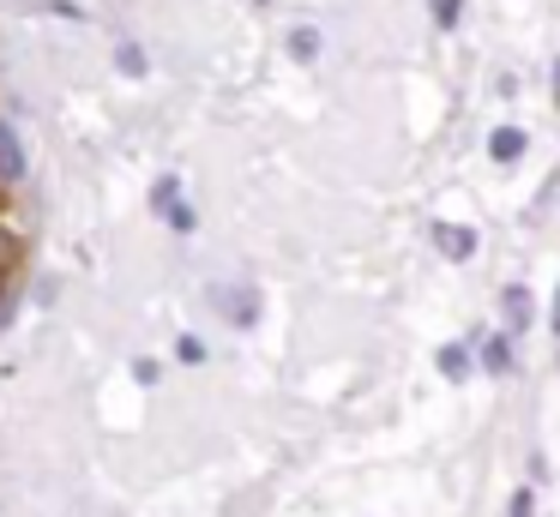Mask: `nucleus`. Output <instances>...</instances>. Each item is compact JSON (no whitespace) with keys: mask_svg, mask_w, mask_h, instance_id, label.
<instances>
[{"mask_svg":"<svg viewBox=\"0 0 560 517\" xmlns=\"http://www.w3.org/2000/svg\"><path fill=\"white\" fill-rule=\"evenodd\" d=\"M524 144H530V139H524V127H512V120H506V127L488 132V156H494V163H518Z\"/></svg>","mask_w":560,"mask_h":517,"instance_id":"1","label":"nucleus"},{"mask_svg":"<svg viewBox=\"0 0 560 517\" xmlns=\"http://www.w3.org/2000/svg\"><path fill=\"white\" fill-rule=\"evenodd\" d=\"M13 180H25V151H19L13 127L0 120V187H13Z\"/></svg>","mask_w":560,"mask_h":517,"instance_id":"2","label":"nucleus"},{"mask_svg":"<svg viewBox=\"0 0 560 517\" xmlns=\"http://www.w3.org/2000/svg\"><path fill=\"white\" fill-rule=\"evenodd\" d=\"M440 247H446L452 259H470V252H476V235H470V228H458V223H440Z\"/></svg>","mask_w":560,"mask_h":517,"instance_id":"3","label":"nucleus"},{"mask_svg":"<svg viewBox=\"0 0 560 517\" xmlns=\"http://www.w3.org/2000/svg\"><path fill=\"white\" fill-rule=\"evenodd\" d=\"M482 367L488 373H512V343H506V337H488V343H482Z\"/></svg>","mask_w":560,"mask_h":517,"instance_id":"4","label":"nucleus"},{"mask_svg":"<svg viewBox=\"0 0 560 517\" xmlns=\"http://www.w3.org/2000/svg\"><path fill=\"white\" fill-rule=\"evenodd\" d=\"M506 325H512V331H518V325H530V289H518V283L506 289Z\"/></svg>","mask_w":560,"mask_h":517,"instance_id":"5","label":"nucleus"},{"mask_svg":"<svg viewBox=\"0 0 560 517\" xmlns=\"http://www.w3.org/2000/svg\"><path fill=\"white\" fill-rule=\"evenodd\" d=\"M440 373H446V379H464V373H470V349L446 343V349H440Z\"/></svg>","mask_w":560,"mask_h":517,"instance_id":"6","label":"nucleus"},{"mask_svg":"<svg viewBox=\"0 0 560 517\" xmlns=\"http://www.w3.org/2000/svg\"><path fill=\"white\" fill-rule=\"evenodd\" d=\"M175 355H182L187 367H199V361H206V343H199V337H182V343H175Z\"/></svg>","mask_w":560,"mask_h":517,"instance_id":"7","label":"nucleus"},{"mask_svg":"<svg viewBox=\"0 0 560 517\" xmlns=\"http://www.w3.org/2000/svg\"><path fill=\"white\" fill-rule=\"evenodd\" d=\"M530 512H536V493L518 487V493H512V512H506V517H530Z\"/></svg>","mask_w":560,"mask_h":517,"instance_id":"8","label":"nucleus"},{"mask_svg":"<svg viewBox=\"0 0 560 517\" xmlns=\"http://www.w3.org/2000/svg\"><path fill=\"white\" fill-rule=\"evenodd\" d=\"M434 19L440 24H458V0H434Z\"/></svg>","mask_w":560,"mask_h":517,"instance_id":"9","label":"nucleus"},{"mask_svg":"<svg viewBox=\"0 0 560 517\" xmlns=\"http://www.w3.org/2000/svg\"><path fill=\"white\" fill-rule=\"evenodd\" d=\"M290 48H295V55H314V48H319V36H314V31H295V43H290Z\"/></svg>","mask_w":560,"mask_h":517,"instance_id":"10","label":"nucleus"},{"mask_svg":"<svg viewBox=\"0 0 560 517\" xmlns=\"http://www.w3.org/2000/svg\"><path fill=\"white\" fill-rule=\"evenodd\" d=\"M13 252H19V240H13V228H7V223H0V265H7V259H13Z\"/></svg>","mask_w":560,"mask_h":517,"instance_id":"11","label":"nucleus"},{"mask_svg":"<svg viewBox=\"0 0 560 517\" xmlns=\"http://www.w3.org/2000/svg\"><path fill=\"white\" fill-rule=\"evenodd\" d=\"M555 103H560V60H555Z\"/></svg>","mask_w":560,"mask_h":517,"instance_id":"12","label":"nucleus"},{"mask_svg":"<svg viewBox=\"0 0 560 517\" xmlns=\"http://www.w3.org/2000/svg\"><path fill=\"white\" fill-rule=\"evenodd\" d=\"M555 331H560V301H555Z\"/></svg>","mask_w":560,"mask_h":517,"instance_id":"13","label":"nucleus"}]
</instances>
